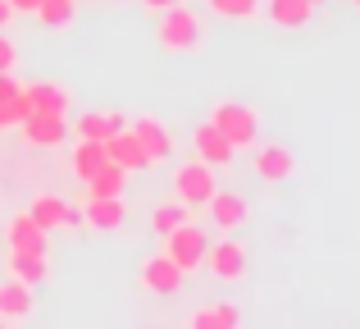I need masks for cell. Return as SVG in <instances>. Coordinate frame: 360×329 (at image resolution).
<instances>
[{
    "label": "cell",
    "instance_id": "6da1fadb",
    "mask_svg": "<svg viewBox=\"0 0 360 329\" xmlns=\"http://www.w3.org/2000/svg\"><path fill=\"white\" fill-rule=\"evenodd\" d=\"M155 46L165 55H192V51H201L205 46V18L196 14L192 5H169L165 14H160V23H155Z\"/></svg>",
    "mask_w": 360,
    "mask_h": 329
},
{
    "label": "cell",
    "instance_id": "7a4b0ae2",
    "mask_svg": "<svg viewBox=\"0 0 360 329\" xmlns=\"http://www.w3.org/2000/svg\"><path fill=\"white\" fill-rule=\"evenodd\" d=\"M210 124L219 128L238 151H246V147L260 142V115H255L251 106H242V101H219V106L210 110Z\"/></svg>",
    "mask_w": 360,
    "mask_h": 329
},
{
    "label": "cell",
    "instance_id": "3957f363",
    "mask_svg": "<svg viewBox=\"0 0 360 329\" xmlns=\"http://www.w3.org/2000/svg\"><path fill=\"white\" fill-rule=\"evenodd\" d=\"M205 252H210V238H205V229H201V224H192V220H183L174 233H165V256L174 261L183 275L201 270Z\"/></svg>",
    "mask_w": 360,
    "mask_h": 329
},
{
    "label": "cell",
    "instance_id": "277c9868",
    "mask_svg": "<svg viewBox=\"0 0 360 329\" xmlns=\"http://www.w3.org/2000/svg\"><path fill=\"white\" fill-rule=\"evenodd\" d=\"M214 187H219V183H214V169L205 165V161H187V165L174 169V197L183 206H192V211L210 201Z\"/></svg>",
    "mask_w": 360,
    "mask_h": 329
},
{
    "label": "cell",
    "instance_id": "5b68a950",
    "mask_svg": "<svg viewBox=\"0 0 360 329\" xmlns=\"http://www.w3.org/2000/svg\"><path fill=\"white\" fill-rule=\"evenodd\" d=\"M18 133H23V147H60L69 137V115H55V110H27L18 119Z\"/></svg>",
    "mask_w": 360,
    "mask_h": 329
},
{
    "label": "cell",
    "instance_id": "8992f818",
    "mask_svg": "<svg viewBox=\"0 0 360 329\" xmlns=\"http://www.w3.org/2000/svg\"><path fill=\"white\" fill-rule=\"evenodd\" d=\"M205 270H210L219 284H242L246 279V270H251V261H246V247L238 238H224V242H214L210 252H205V261H201Z\"/></svg>",
    "mask_w": 360,
    "mask_h": 329
},
{
    "label": "cell",
    "instance_id": "52a82bcc",
    "mask_svg": "<svg viewBox=\"0 0 360 329\" xmlns=\"http://www.w3.org/2000/svg\"><path fill=\"white\" fill-rule=\"evenodd\" d=\"M5 247L9 252H27V256H51V238H46V229L27 211L9 215V224H5Z\"/></svg>",
    "mask_w": 360,
    "mask_h": 329
},
{
    "label": "cell",
    "instance_id": "ba28073f",
    "mask_svg": "<svg viewBox=\"0 0 360 329\" xmlns=\"http://www.w3.org/2000/svg\"><path fill=\"white\" fill-rule=\"evenodd\" d=\"M137 279H141V288H146L150 297H174V293H183V270L174 266V261L160 252V256H150V261H141V270H137Z\"/></svg>",
    "mask_w": 360,
    "mask_h": 329
},
{
    "label": "cell",
    "instance_id": "9c48e42d",
    "mask_svg": "<svg viewBox=\"0 0 360 329\" xmlns=\"http://www.w3.org/2000/svg\"><path fill=\"white\" fill-rule=\"evenodd\" d=\"M255 174H260L264 183H288V178L297 174V156H292V147L255 142Z\"/></svg>",
    "mask_w": 360,
    "mask_h": 329
},
{
    "label": "cell",
    "instance_id": "30bf717a",
    "mask_svg": "<svg viewBox=\"0 0 360 329\" xmlns=\"http://www.w3.org/2000/svg\"><path fill=\"white\" fill-rule=\"evenodd\" d=\"M105 161H115L119 169H128V174H141V169H155L146 156V147L137 142V133H132L128 124L119 128L115 137H105Z\"/></svg>",
    "mask_w": 360,
    "mask_h": 329
},
{
    "label": "cell",
    "instance_id": "8fae6325",
    "mask_svg": "<svg viewBox=\"0 0 360 329\" xmlns=\"http://www.w3.org/2000/svg\"><path fill=\"white\" fill-rule=\"evenodd\" d=\"M192 151H196V161H205L210 169H224V165H233L238 147H233L229 137H224L219 128L205 119V124H196V133H192Z\"/></svg>",
    "mask_w": 360,
    "mask_h": 329
},
{
    "label": "cell",
    "instance_id": "7c38bea8",
    "mask_svg": "<svg viewBox=\"0 0 360 329\" xmlns=\"http://www.w3.org/2000/svg\"><path fill=\"white\" fill-rule=\"evenodd\" d=\"M27 215H32L46 233H51V229H78V224H82V211H78V206H69L64 197H51V192L37 197V201L27 206Z\"/></svg>",
    "mask_w": 360,
    "mask_h": 329
},
{
    "label": "cell",
    "instance_id": "4fadbf2b",
    "mask_svg": "<svg viewBox=\"0 0 360 329\" xmlns=\"http://www.w3.org/2000/svg\"><path fill=\"white\" fill-rule=\"evenodd\" d=\"M132 133H137V142L146 147V156H150V165H165L169 156H174V133H169L165 124H160L155 115H137L132 119Z\"/></svg>",
    "mask_w": 360,
    "mask_h": 329
},
{
    "label": "cell",
    "instance_id": "5bb4252c",
    "mask_svg": "<svg viewBox=\"0 0 360 329\" xmlns=\"http://www.w3.org/2000/svg\"><path fill=\"white\" fill-rule=\"evenodd\" d=\"M123 220H128L123 197H87V206H82V224L96 233H119Z\"/></svg>",
    "mask_w": 360,
    "mask_h": 329
},
{
    "label": "cell",
    "instance_id": "9a60e30c",
    "mask_svg": "<svg viewBox=\"0 0 360 329\" xmlns=\"http://www.w3.org/2000/svg\"><path fill=\"white\" fill-rule=\"evenodd\" d=\"M205 211H210V224H214V229H224V233L242 229V224L251 220V206H246V197H238V192H219V187H214V197L205 201Z\"/></svg>",
    "mask_w": 360,
    "mask_h": 329
},
{
    "label": "cell",
    "instance_id": "2e32d148",
    "mask_svg": "<svg viewBox=\"0 0 360 329\" xmlns=\"http://www.w3.org/2000/svg\"><path fill=\"white\" fill-rule=\"evenodd\" d=\"M260 9L269 14L274 27H283V32H297V27H306L310 14H315V5H310V0H260Z\"/></svg>",
    "mask_w": 360,
    "mask_h": 329
},
{
    "label": "cell",
    "instance_id": "e0dca14e",
    "mask_svg": "<svg viewBox=\"0 0 360 329\" xmlns=\"http://www.w3.org/2000/svg\"><path fill=\"white\" fill-rule=\"evenodd\" d=\"M32 311H37V297H32V288H27V284H18V279L0 284V325L27 321Z\"/></svg>",
    "mask_w": 360,
    "mask_h": 329
},
{
    "label": "cell",
    "instance_id": "ac0fdd59",
    "mask_svg": "<svg viewBox=\"0 0 360 329\" xmlns=\"http://www.w3.org/2000/svg\"><path fill=\"white\" fill-rule=\"evenodd\" d=\"M123 124H128V119H123L119 110H87V115H78L73 133H78V137H91V142H105V137H115Z\"/></svg>",
    "mask_w": 360,
    "mask_h": 329
},
{
    "label": "cell",
    "instance_id": "d6986e66",
    "mask_svg": "<svg viewBox=\"0 0 360 329\" xmlns=\"http://www.w3.org/2000/svg\"><path fill=\"white\" fill-rule=\"evenodd\" d=\"M27 106L32 110H55V115H69L73 110V92L60 82H27Z\"/></svg>",
    "mask_w": 360,
    "mask_h": 329
},
{
    "label": "cell",
    "instance_id": "ffe728a7",
    "mask_svg": "<svg viewBox=\"0 0 360 329\" xmlns=\"http://www.w3.org/2000/svg\"><path fill=\"white\" fill-rule=\"evenodd\" d=\"M9 279H18V284H27V288H41L46 279H51V261L27 256V252H9Z\"/></svg>",
    "mask_w": 360,
    "mask_h": 329
},
{
    "label": "cell",
    "instance_id": "44dd1931",
    "mask_svg": "<svg viewBox=\"0 0 360 329\" xmlns=\"http://www.w3.org/2000/svg\"><path fill=\"white\" fill-rule=\"evenodd\" d=\"M82 183H87V197H123V187H128V169H119L115 161H105L96 174L82 178Z\"/></svg>",
    "mask_w": 360,
    "mask_h": 329
},
{
    "label": "cell",
    "instance_id": "7402d4cb",
    "mask_svg": "<svg viewBox=\"0 0 360 329\" xmlns=\"http://www.w3.org/2000/svg\"><path fill=\"white\" fill-rule=\"evenodd\" d=\"M183 220H192V206H183L178 197H165V201H155L150 206V229L165 238V233H174Z\"/></svg>",
    "mask_w": 360,
    "mask_h": 329
},
{
    "label": "cell",
    "instance_id": "603a6c76",
    "mask_svg": "<svg viewBox=\"0 0 360 329\" xmlns=\"http://www.w3.org/2000/svg\"><path fill=\"white\" fill-rule=\"evenodd\" d=\"M214 18H229V23H251L260 14V0H201Z\"/></svg>",
    "mask_w": 360,
    "mask_h": 329
},
{
    "label": "cell",
    "instance_id": "cb8c5ba5",
    "mask_svg": "<svg viewBox=\"0 0 360 329\" xmlns=\"http://www.w3.org/2000/svg\"><path fill=\"white\" fill-rule=\"evenodd\" d=\"M101 165H105V142L78 137V147H73V174H78V178H87V174H96Z\"/></svg>",
    "mask_w": 360,
    "mask_h": 329
},
{
    "label": "cell",
    "instance_id": "d4e9b609",
    "mask_svg": "<svg viewBox=\"0 0 360 329\" xmlns=\"http://www.w3.org/2000/svg\"><path fill=\"white\" fill-rule=\"evenodd\" d=\"M242 321V311L238 306H201V311H192V329H233Z\"/></svg>",
    "mask_w": 360,
    "mask_h": 329
},
{
    "label": "cell",
    "instance_id": "484cf974",
    "mask_svg": "<svg viewBox=\"0 0 360 329\" xmlns=\"http://www.w3.org/2000/svg\"><path fill=\"white\" fill-rule=\"evenodd\" d=\"M37 18H41L46 27H69L73 18H78V0H41V5H37Z\"/></svg>",
    "mask_w": 360,
    "mask_h": 329
},
{
    "label": "cell",
    "instance_id": "4316f807",
    "mask_svg": "<svg viewBox=\"0 0 360 329\" xmlns=\"http://www.w3.org/2000/svg\"><path fill=\"white\" fill-rule=\"evenodd\" d=\"M27 110H32V106H27V92H23V87H14L5 101H0V133H5V128H14L18 119L27 115Z\"/></svg>",
    "mask_w": 360,
    "mask_h": 329
},
{
    "label": "cell",
    "instance_id": "83f0119b",
    "mask_svg": "<svg viewBox=\"0 0 360 329\" xmlns=\"http://www.w3.org/2000/svg\"><path fill=\"white\" fill-rule=\"evenodd\" d=\"M14 64H18V46L0 32V73H14Z\"/></svg>",
    "mask_w": 360,
    "mask_h": 329
},
{
    "label": "cell",
    "instance_id": "f1b7e54d",
    "mask_svg": "<svg viewBox=\"0 0 360 329\" xmlns=\"http://www.w3.org/2000/svg\"><path fill=\"white\" fill-rule=\"evenodd\" d=\"M141 9H146V14H165L169 5H178V0H137Z\"/></svg>",
    "mask_w": 360,
    "mask_h": 329
},
{
    "label": "cell",
    "instance_id": "f546056e",
    "mask_svg": "<svg viewBox=\"0 0 360 329\" xmlns=\"http://www.w3.org/2000/svg\"><path fill=\"white\" fill-rule=\"evenodd\" d=\"M37 5H41V0H9L14 14H37Z\"/></svg>",
    "mask_w": 360,
    "mask_h": 329
},
{
    "label": "cell",
    "instance_id": "4dcf8cb0",
    "mask_svg": "<svg viewBox=\"0 0 360 329\" xmlns=\"http://www.w3.org/2000/svg\"><path fill=\"white\" fill-rule=\"evenodd\" d=\"M9 23H14V9H9V0H0V32H5Z\"/></svg>",
    "mask_w": 360,
    "mask_h": 329
},
{
    "label": "cell",
    "instance_id": "1f68e13d",
    "mask_svg": "<svg viewBox=\"0 0 360 329\" xmlns=\"http://www.w3.org/2000/svg\"><path fill=\"white\" fill-rule=\"evenodd\" d=\"M14 87H18V82L9 78V73H0V101H5V97H9V92H14Z\"/></svg>",
    "mask_w": 360,
    "mask_h": 329
},
{
    "label": "cell",
    "instance_id": "d6a6232c",
    "mask_svg": "<svg viewBox=\"0 0 360 329\" xmlns=\"http://www.w3.org/2000/svg\"><path fill=\"white\" fill-rule=\"evenodd\" d=\"M347 5H356V9H360V0H347Z\"/></svg>",
    "mask_w": 360,
    "mask_h": 329
},
{
    "label": "cell",
    "instance_id": "836d02e7",
    "mask_svg": "<svg viewBox=\"0 0 360 329\" xmlns=\"http://www.w3.org/2000/svg\"><path fill=\"white\" fill-rule=\"evenodd\" d=\"M310 5H324V0H310Z\"/></svg>",
    "mask_w": 360,
    "mask_h": 329
}]
</instances>
